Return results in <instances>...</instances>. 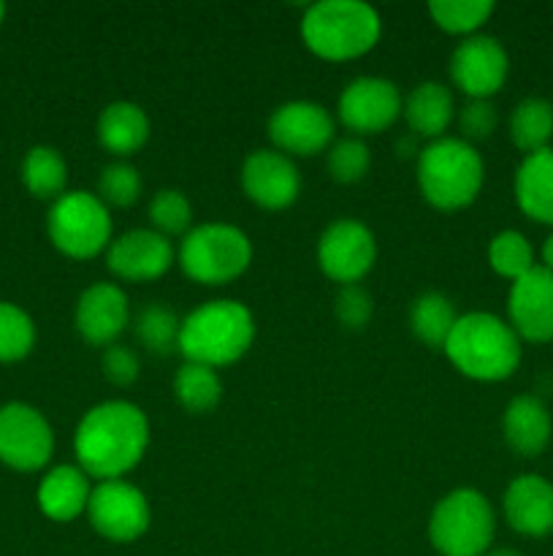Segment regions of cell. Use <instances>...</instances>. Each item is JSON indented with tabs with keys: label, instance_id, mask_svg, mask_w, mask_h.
Wrapping results in <instances>:
<instances>
[{
	"label": "cell",
	"instance_id": "6da1fadb",
	"mask_svg": "<svg viewBox=\"0 0 553 556\" xmlns=\"http://www.w3.org/2000/svg\"><path fill=\"white\" fill-rule=\"evenodd\" d=\"M150 448V421L128 400H106L81 416L74 432L76 462L90 478L117 481L128 476Z\"/></svg>",
	"mask_w": 553,
	"mask_h": 556
},
{
	"label": "cell",
	"instance_id": "7a4b0ae2",
	"mask_svg": "<svg viewBox=\"0 0 553 556\" xmlns=\"http://www.w3.org/2000/svg\"><path fill=\"white\" fill-rule=\"evenodd\" d=\"M255 340V318L236 299H211L184 315L179 326V353L184 362L217 369L239 362Z\"/></svg>",
	"mask_w": 553,
	"mask_h": 556
},
{
	"label": "cell",
	"instance_id": "3957f363",
	"mask_svg": "<svg viewBox=\"0 0 553 556\" xmlns=\"http://www.w3.org/2000/svg\"><path fill=\"white\" fill-rule=\"evenodd\" d=\"M442 351L461 375L493 383L510 378L518 369L520 337L507 320L497 315L466 313L459 315Z\"/></svg>",
	"mask_w": 553,
	"mask_h": 556
},
{
	"label": "cell",
	"instance_id": "277c9868",
	"mask_svg": "<svg viewBox=\"0 0 553 556\" xmlns=\"http://www.w3.org/2000/svg\"><path fill=\"white\" fill-rule=\"evenodd\" d=\"M383 33L377 9L363 0H318L301 16V38L318 58L352 60L366 54Z\"/></svg>",
	"mask_w": 553,
	"mask_h": 556
},
{
	"label": "cell",
	"instance_id": "5b68a950",
	"mask_svg": "<svg viewBox=\"0 0 553 556\" xmlns=\"http://www.w3.org/2000/svg\"><path fill=\"white\" fill-rule=\"evenodd\" d=\"M486 179L480 152L461 136H442L417 152V185L437 210H461L477 199Z\"/></svg>",
	"mask_w": 553,
	"mask_h": 556
},
{
	"label": "cell",
	"instance_id": "8992f818",
	"mask_svg": "<svg viewBox=\"0 0 553 556\" xmlns=\"http://www.w3.org/2000/svg\"><path fill=\"white\" fill-rule=\"evenodd\" d=\"M497 532L491 503L477 489H453L428 519V538L442 556H486Z\"/></svg>",
	"mask_w": 553,
	"mask_h": 556
},
{
	"label": "cell",
	"instance_id": "52a82bcc",
	"mask_svg": "<svg viewBox=\"0 0 553 556\" xmlns=\"http://www.w3.org/2000/svg\"><path fill=\"white\" fill-rule=\"evenodd\" d=\"M253 261V242L231 223H201L179 242V266L201 286H226L244 275Z\"/></svg>",
	"mask_w": 553,
	"mask_h": 556
},
{
	"label": "cell",
	"instance_id": "ba28073f",
	"mask_svg": "<svg viewBox=\"0 0 553 556\" xmlns=\"http://www.w3.org/2000/svg\"><path fill=\"white\" fill-rule=\"evenodd\" d=\"M47 231L54 248L68 258H95L112 244V215L98 193L65 190L49 206Z\"/></svg>",
	"mask_w": 553,
	"mask_h": 556
},
{
	"label": "cell",
	"instance_id": "9c48e42d",
	"mask_svg": "<svg viewBox=\"0 0 553 556\" xmlns=\"http://www.w3.org/2000/svg\"><path fill=\"white\" fill-rule=\"evenodd\" d=\"M87 516L95 527L98 535L114 543H130L150 530L152 510L150 500L133 483L123 481H101L92 486Z\"/></svg>",
	"mask_w": 553,
	"mask_h": 556
},
{
	"label": "cell",
	"instance_id": "30bf717a",
	"mask_svg": "<svg viewBox=\"0 0 553 556\" xmlns=\"http://www.w3.org/2000/svg\"><path fill=\"white\" fill-rule=\"evenodd\" d=\"M377 261V239L372 228L356 217L329 223L318 239V264L325 277L339 286L363 280Z\"/></svg>",
	"mask_w": 553,
	"mask_h": 556
},
{
	"label": "cell",
	"instance_id": "8fae6325",
	"mask_svg": "<svg viewBox=\"0 0 553 556\" xmlns=\"http://www.w3.org/2000/svg\"><path fill=\"white\" fill-rule=\"evenodd\" d=\"M334 134L336 119L331 117L329 109L307 98L280 103L269 117L271 144L285 155H318L334 144Z\"/></svg>",
	"mask_w": 553,
	"mask_h": 556
},
{
	"label": "cell",
	"instance_id": "7c38bea8",
	"mask_svg": "<svg viewBox=\"0 0 553 556\" xmlns=\"http://www.w3.org/2000/svg\"><path fill=\"white\" fill-rule=\"evenodd\" d=\"M54 451V434L41 410L25 402L0 407V462L14 470H41Z\"/></svg>",
	"mask_w": 553,
	"mask_h": 556
},
{
	"label": "cell",
	"instance_id": "4fadbf2b",
	"mask_svg": "<svg viewBox=\"0 0 553 556\" xmlns=\"http://www.w3.org/2000/svg\"><path fill=\"white\" fill-rule=\"evenodd\" d=\"M404 109L401 90L385 76H356L336 101V117L352 136L380 134L390 128Z\"/></svg>",
	"mask_w": 553,
	"mask_h": 556
},
{
	"label": "cell",
	"instance_id": "5bb4252c",
	"mask_svg": "<svg viewBox=\"0 0 553 556\" xmlns=\"http://www.w3.org/2000/svg\"><path fill=\"white\" fill-rule=\"evenodd\" d=\"M510 58L502 41L486 33L466 36L450 54V79L470 98H491L507 79Z\"/></svg>",
	"mask_w": 553,
	"mask_h": 556
},
{
	"label": "cell",
	"instance_id": "9a60e30c",
	"mask_svg": "<svg viewBox=\"0 0 553 556\" xmlns=\"http://www.w3.org/2000/svg\"><path fill=\"white\" fill-rule=\"evenodd\" d=\"M242 188L263 210H285L301 193V174L291 155L263 147L244 157Z\"/></svg>",
	"mask_w": 553,
	"mask_h": 556
},
{
	"label": "cell",
	"instance_id": "2e32d148",
	"mask_svg": "<svg viewBox=\"0 0 553 556\" xmlns=\"http://www.w3.org/2000/svg\"><path fill=\"white\" fill-rule=\"evenodd\" d=\"M507 324L520 340L551 342L553 340V271L535 266L510 286Z\"/></svg>",
	"mask_w": 553,
	"mask_h": 556
},
{
	"label": "cell",
	"instance_id": "e0dca14e",
	"mask_svg": "<svg viewBox=\"0 0 553 556\" xmlns=\"http://www.w3.org/2000/svg\"><path fill=\"white\" fill-rule=\"evenodd\" d=\"M106 264L123 280H157L173 264L171 239L157 233L155 228H130L112 239L106 248Z\"/></svg>",
	"mask_w": 553,
	"mask_h": 556
},
{
	"label": "cell",
	"instance_id": "ac0fdd59",
	"mask_svg": "<svg viewBox=\"0 0 553 556\" xmlns=\"http://www.w3.org/2000/svg\"><path fill=\"white\" fill-rule=\"evenodd\" d=\"M74 324L90 345H114L130 324L128 293L117 282H92L76 299Z\"/></svg>",
	"mask_w": 553,
	"mask_h": 556
},
{
	"label": "cell",
	"instance_id": "d6986e66",
	"mask_svg": "<svg viewBox=\"0 0 553 556\" xmlns=\"http://www.w3.org/2000/svg\"><path fill=\"white\" fill-rule=\"evenodd\" d=\"M504 519L526 538H545L553 532V483L537 472L510 481L502 497Z\"/></svg>",
	"mask_w": 553,
	"mask_h": 556
},
{
	"label": "cell",
	"instance_id": "ffe728a7",
	"mask_svg": "<svg viewBox=\"0 0 553 556\" xmlns=\"http://www.w3.org/2000/svg\"><path fill=\"white\" fill-rule=\"evenodd\" d=\"M502 432L510 448L518 456H526V459L540 456L548 448L553 434V421L545 402L531 394L513 396L504 407Z\"/></svg>",
	"mask_w": 553,
	"mask_h": 556
},
{
	"label": "cell",
	"instance_id": "44dd1931",
	"mask_svg": "<svg viewBox=\"0 0 553 556\" xmlns=\"http://www.w3.org/2000/svg\"><path fill=\"white\" fill-rule=\"evenodd\" d=\"M90 494V476L79 465H60L38 483V508L52 521H74L87 514Z\"/></svg>",
	"mask_w": 553,
	"mask_h": 556
},
{
	"label": "cell",
	"instance_id": "7402d4cb",
	"mask_svg": "<svg viewBox=\"0 0 553 556\" xmlns=\"http://www.w3.org/2000/svg\"><path fill=\"white\" fill-rule=\"evenodd\" d=\"M150 117L133 101H112L98 114L95 134L106 152L117 157H128L139 152L150 139Z\"/></svg>",
	"mask_w": 553,
	"mask_h": 556
},
{
	"label": "cell",
	"instance_id": "603a6c76",
	"mask_svg": "<svg viewBox=\"0 0 553 556\" xmlns=\"http://www.w3.org/2000/svg\"><path fill=\"white\" fill-rule=\"evenodd\" d=\"M453 92L445 81L437 79L421 81V85L412 87L410 96L404 98V109H401L412 134L426 136L428 141L442 139L448 125L453 123Z\"/></svg>",
	"mask_w": 553,
	"mask_h": 556
},
{
	"label": "cell",
	"instance_id": "cb8c5ba5",
	"mask_svg": "<svg viewBox=\"0 0 553 556\" xmlns=\"http://www.w3.org/2000/svg\"><path fill=\"white\" fill-rule=\"evenodd\" d=\"M515 201L526 217L553 226V147L520 161L515 172Z\"/></svg>",
	"mask_w": 553,
	"mask_h": 556
},
{
	"label": "cell",
	"instance_id": "d4e9b609",
	"mask_svg": "<svg viewBox=\"0 0 553 556\" xmlns=\"http://www.w3.org/2000/svg\"><path fill=\"white\" fill-rule=\"evenodd\" d=\"M510 139L524 155L545 150L553 139V103L545 98H524L510 114Z\"/></svg>",
	"mask_w": 553,
	"mask_h": 556
},
{
	"label": "cell",
	"instance_id": "484cf974",
	"mask_svg": "<svg viewBox=\"0 0 553 556\" xmlns=\"http://www.w3.org/2000/svg\"><path fill=\"white\" fill-rule=\"evenodd\" d=\"M455 320H459V313H455L453 302L439 291H423L410 307L412 334L428 348H442Z\"/></svg>",
	"mask_w": 553,
	"mask_h": 556
},
{
	"label": "cell",
	"instance_id": "4316f807",
	"mask_svg": "<svg viewBox=\"0 0 553 556\" xmlns=\"http://www.w3.org/2000/svg\"><path fill=\"white\" fill-rule=\"evenodd\" d=\"M22 182L36 199H60L65 193V182H68L65 157L49 144L33 147L22 161Z\"/></svg>",
	"mask_w": 553,
	"mask_h": 556
},
{
	"label": "cell",
	"instance_id": "83f0119b",
	"mask_svg": "<svg viewBox=\"0 0 553 556\" xmlns=\"http://www.w3.org/2000/svg\"><path fill=\"white\" fill-rule=\"evenodd\" d=\"M173 394L188 413H209L222 400V380L206 364L184 362L173 378Z\"/></svg>",
	"mask_w": 553,
	"mask_h": 556
},
{
	"label": "cell",
	"instance_id": "f1b7e54d",
	"mask_svg": "<svg viewBox=\"0 0 553 556\" xmlns=\"http://www.w3.org/2000/svg\"><path fill=\"white\" fill-rule=\"evenodd\" d=\"M179 326H182V320L177 318L171 307H166L163 302H152L136 313L133 334L146 351L166 356L179 345Z\"/></svg>",
	"mask_w": 553,
	"mask_h": 556
},
{
	"label": "cell",
	"instance_id": "f546056e",
	"mask_svg": "<svg viewBox=\"0 0 553 556\" xmlns=\"http://www.w3.org/2000/svg\"><path fill=\"white\" fill-rule=\"evenodd\" d=\"M488 264L499 277H507L513 282L537 266L529 239L515 228H504L488 242Z\"/></svg>",
	"mask_w": 553,
	"mask_h": 556
},
{
	"label": "cell",
	"instance_id": "4dcf8cb0",
	"mask_svg": "<svg viewBox=\"0 0 553 556\" xmlns=\"http://www.w3.org/2000/svg\"><path fill=\"white\" fill-rule=\"evenodd\" d=\"M428 14L442 30L461 33V36H475L477 27L488 22L493 14L491 0H432Z\"/></svg>",
	"mask_w": 553,
	"mask_h": 556
},
{
	"label": "cell",
	"instance_id": "1f68e13d",
	"mask_svg": "<svg viewBox=\"0 0 553 556\" xmlns=\"http://www.w3.org/2000/svg\"><path fill=\"white\" fill-rule=\"evenodd\" d=\"M152 228L163 237H184L193 228V206L177 188H160L150 201Z\"/></svg>",
	"mask_w": 553,
	"mask_h": 556
},
{
	"label": "cell",
	"instance_id": "d6a6232c",
	"mask_svg": "<svg viewBox=\"0 0 553 556\" xmlns=\"http://www.w3.org/2000/svg\"><path fill=\"white\" fill-rule=\"evenodd\" d=\"M36 345V324L22 307L0 302V362H20Z\"/></svg>",
	"mask_w": 553,
	"mask_h": 556
},
{
	"label": "cell",
	"instance_id": "836d02e7",
	"mask_svg": "<svg viewBox=\"0 0 553 556\" xmlns=\"http://www.w3.org/2000/svg\"><path fill=\"white\" fill-rule=\"evenodd\" d=\"M325 166L334 182L352 185L358 179H363L372 166V152H369L366 141L361 136H345V139H336L329 147V157H325Z\"/></svg>",
	"mask_w": 553,
	"mask_h": 556
},
{
	"label": "cell",
	"instance_id": "e575fe53",
	"mask_svg": "<svg viewBox=\"0 0 553 556\" xmlns=\"http://www.w3.org/2000/svg\"><path fill=\"white\" fill-rule=\"evenodd\" d=\"M141 188V174L133 163L128 161H114L106 163L98 174V199L103 204H112V206H130L139 201Z\"/></svg>",
	"mask_w": 553,
	"mask_h": 556
},
{
	"label": "cell",
	"instance_id": "d590c367",
	"mask_svg": "<svg viewBox=\"0 0 553 556\" xmlns=\"http://www.w3.org/2000/svg\"><path fill=\"white\" fill-rule=\"evenodd\" d=\"M372 313L374 302L366 288H361L358 282L339 286L334 299V315L342 326H347V329H363L372 320Z\"/></svg>",
	"mask_w": 553,
	"mask_h": 556
},
{
	"label": "cell",
	"instance_id": "8d00e7d4",
	"mask_svg": "<svg viewBox=\"0 0 553 556\" xmlns=\"http://www.w3.org/2000/svg\"><path fill=\"white\" fill-rule=\"evenodd\" d=\"M497 106L488 98H470L459 112L461 139L464 141H480L488 139L497 128Z\"/></svg>",
	"mask_w": 553,
	"mask_h": 556
},
{
	"label": "cell",
	"instance_id": "74e56055",
	"mask_svg": "<svg viewBox=\"0 0 553 556\" xmlns=\"http://www.w3.org/2000/svg\"><path fill=\"white\" fill-rule=\"evenodd\" d=\"M101 367L103 375H106L114 386L136 383V378H139L141 372V362L139 356H136L133 348H125L119 345V342H114V345H108L106 351H103Z\"/></svg>",
	"mask_w": 553,
	"mask_h": 556
},
{
	"label": "cell",
	"instance_id": "f35d334b",
	"mask_svg": "<svg viewBox=\"0 0 553 556\" xmlns=\"http://www.w3.org/2000/svg\"><path fill=\"white\" fill-rule=\"evenodd\" d=\"M542 261H545V264H542V266L553 271V233L545 239V244H542Z\"/></svg>",
	"mask_w": 553,
	"mask_h": 556
},
{
	"label": "cell",
	"instance_id": "ab89813d",
	"mask_svg": "<svg viewBox=\"0 0 553 556\" xmlns=\"http://www.w3.org/2000/svg\"><path fill=\"white\" fill-rule=\"evenodd\" d=\"M486 556H524V554L513 552V548H497V552H488Z\"/></svg>",
	"mask_w": 553,
	"mask_h": 556
},
{
	"label": "cell",
	"instance_id": "60d3db41",
	"mask_svg": "<svg viewBox=\"0 0 553 556\" xmlns=\"http://www.w3.org/2000/svg\"><path fill=\"white\" fill-rule=\"evenodd\" d=\"M3 16H5V5L0 3V25H3Z\"/></svg>",
	"mask_w": 553,
	"mask_h": 556
}]
</instances>
